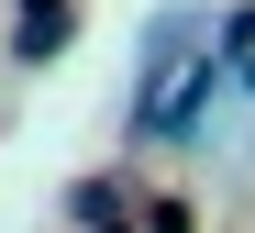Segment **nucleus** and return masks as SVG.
<instances>
[{"instance_id":"1","label":"nucleus","mask_w":255,"mask_h":233,"mask_svg":"<svg viewBox=\"0 0 255 233\" xmlns=\"http://www.w3.org/2000/svg\"><path fill=\"white\" fill-rule=\"evenodd\" d=\"M67 22H78L67 0H22V22H11V56H22V67H45L56 44H67Z\"/></svg>"}]
</instances>
